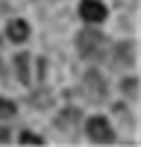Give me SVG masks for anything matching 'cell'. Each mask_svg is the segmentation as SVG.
<instances>
[{
  "instance_id": "cell-11",
  "label": "cell",
  "mask_w": 141,
  "mask_h": 147,
  "mask_svg": "<svg viewBox=\"0 0 141 147\" xmlns=\"http://www.w3.org/2000/svg\"><path fill=\"white\" fill-rule=\"evenodd\" d=\"M19 142H21V144H43V136L32 134V131H24V134L19 136Z\"/></svg>"
},
{
  "instance_id": "cell-10",
  "label": "cell",
  "mask_w": 141,
  "mask_h": 147,
  "mask_svg": "<svg viewBox=\"0 0 141 147\" xmlns=\"http://www.w3.org/2000/svg\"><path fill=\"white\" fill-rule=\"evenodd\" d=\"M13 115H16V105H13V102H8V99H0V120L13 118Z\"/></svg>"
},
{
  "instance_id": "cell-9",
  "label": "cell",
  "mask_w": 141,
  "mask_h": 147,
  "mask_svg": "<svg viewBox=\"0 0 141 147\" xmlns=\"http://www.w3.org/2000/svg\"><path fill=\"white\" fill-rule=\"evenodd\" d=\"M120 91L125 94V96L136 99V96H138V94H136V91H138V80H136V78H125V80L120 83Z\"/></svg>"
},
{
  "instance_id": "cell-12",
  "label": "cell",
  "mask_w": 141,
  "mask_h": 147,
  "mask_svg": "<svg viewBox=\"0 0 141 147\" xmlns=\"http://www.w3.org/2000/svg\"><path fill=\"white\" fill-rule=\"evenodd\" d=\"M11 142V131L8 128H0V144H8Z\"/></svg>"
},
{
  "instance_id": "cell-6",
  "label": "cell",
  "mask_w": 141,
  "mask_h": 147,
  "mask_svg": "<svg viewBox=\"0 0 141 147\" xmlns=\"http://www.w3.org/2000/svg\"><path fill=\"white\" fill-rule=\"evenodd\" d=\"M77 123H80V112L77 110H64L61 115H56V128H61V131H67V134H72Z\"/></svg>"
},
{
  "instance_id": "cell-2",
  "label": "cell",
  "mask_w": 141,
  "mask_h": 147,
  "mask_svg": "<svg viewBox=\"0 0 141 147\" xmlns=\"http://www.w3.org/2000/svg\"><path fill=\"white\" fill-rule=\"evenodd\" d=\"M83 94H85L88 102L99 105V102L107 99V80H104L96 70H88L85 78H83Z\"/></svg>"
},
{
  "instance_id": "cell-7",
  "label": "cell",
  "mask_w": 141,
  "mask_h": 147,
  "mask_svg": "<svg viewBox=\"0 0 141 147\" xmlns=\"http://www.w3.org/2000/svg\"><path fill=\"white\" fill-rule=\"evenodd\" d=\"M8 38H11L13 43H24L29 38V24L24 19H11L8 22Z\"/></svg>"
},
{
  "instance_id": "cell-5",
  "label": "cell",
  "mask_w": 141,
  "mask_h": 147,
  "mask_svg": "<svg viewBox=\"0 0 141 147\" xmlns=\"http://www.w3.org/2000/svg\"><path fill=\"white\" fill-rule=\"evenodd\" d=\"M133 62H136V46H133L130 40L120 43L117 51H114L112 64H114V67H120V70H130V67H133Z\"/></svg>"
},
{
  "instance_id": "cell-8",
  "label": "cell",
  "mask_w": 141,
  "mask_h": 147,
  "mask_svg": "<svg viewBox=\"0 0 141 147\" xmlns=\"http://www.w3.org/2000/svg\"><path fill=\"white\" fill-rule=\"evenodd\" d=\"M29 54L27 51H21V54H16L13 56V67H16V75H19V80L21 83H29Z\"/></svg>"
},
{
  "instance_id": "cell-3",
  "label": "cell",
  "mask_w": 141,
  "mask_h": 147,
  "mask_svg": "<svg viewBox=\"0 0 141 147\" xmlns=\"http://www.w3.org/2000/svg\"><path fill=\"white\" fill-rule=\"evenodd\" d=\"M85 131H88V139H91L93 144H112L114 142V131H112L109 120L101 118V115H96V118L88 120Z\"/></svg>"
},
{
  "instance_id": "cell-13",
  "label": "cell",
  "mask_w": 141,
  "mask_h": 147,
  "mask_svg": "<svg viewBox=\"0 0 141 147\" xmlns=\"http://www.w3.org/2000/svg\"><path fill=\"white\" fill-rule=\"evenodd\" d=\"M120 3H125L128 8H133V5H136V0H120Z\"/></svg>"
},
{
  "instance_id": "cell-4",
  "label": "cell",
  "mask_w": 141,
  "mask_h": 147,
  "mask_svg": "<svg viewBox=\"0 0 141 147\" xmlns=\"http://www.w3.org/2000/svg\"><path fill=\"white\" fill-rule=\"evenodd\" d=\"M80 16L88 24H99L107 19V5L99 3V0H83L80 3Z\"/></svg>"
},
{
  "instance_id": "cell-1",
  "label": "cell",
  "mask_w": 141,
  "mask_h": 147,
  "mask_svg": "<svg viewBox=\"0 0 141 147\" xmlns=\"http://www.w3.org/2000/svg\"><path fill=\"white\" fill-rule=\"evenodd\" d=\"M107 48H109V40L99 30H83L77 35V51H80V56L88 59V62H101L107 56Z\"/></svg>"
}]
</instances>
